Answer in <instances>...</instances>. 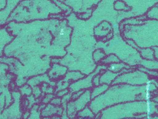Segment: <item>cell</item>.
I'll use <instances>...</instances> for the list:
<instances>
[{
  "label": "cell",
  "mask_w": 158,
  "mask_h": 119,
  "mask_svg": "<svg viewBox=\"0 0 158 119\" xmlns=\"http://www.w3.org/2000/svg\"><path fill=\"white\" fill-rule=\"evenodd\" d=\"M121 62L120 59L118 58L116 55L111 53L108 55H106V57H105L102 62L100 63L104 64L105 65H108L111 63H116V62Z\"/></svg>",
  "instance_id": "cell-15"
},
{
  "label": "cell",
  "mask_w": 158,
  "mask_h": 119,
  "mask_svg": "<svg viewBox=\"0 0 158 119\" xmlns=\"http://www.w3.org/2000/svg\"><path fill=\"white\" fill-rule=\"evenodd\" d=\"M23 0H0V28L8 23L12 12Z\"/></svg>",
  "instance_id": "cell-3"
},
{
  "label": "cell",
  "mask_w": 158,
  "mask_h": 119,
  "mask_svg": "<svg viewBox=\"0 0 158 119\" xmlns=\"http://www.w3.org/2000/svg\"><path fill=\"white\" fill-rule=\"evenodd\" d=\"M92 100L90 89H86L82 95L75 100L70 101L67 105V115L69 118H74L77 113L88 106Z\"/></svg>",
  "instance_id": "cell-2"
},
{
  "label": "cell",
  "mask_w": 158,
  "mask_h": 119,
  "mask_svg": "<svg viewBox=\"0 0 158 119\" xmlns=\"http://www.w3.org/2000/svg\"><path fill=\"white\" fill-rule=\"evenodd\" d=\"M6 27L0 28V56L3 55V51L6 45H7L14 39V36L11 35Z\"/></svg>",
  "instance_id": "cell-6"
},
{
  "label": "cell",
  "mask_w": 158,
  "mask_h": 119,
  "mask_svg": "<svg viewBox=\"0 0 158 119\" xmlns=\"http://www.w3.org/2000/svg\"><path fill=\"white\" fill-rule=\"evenodd\" d=\"M145 103H146V118L150 119L151 118V115L157 110L158 108L157 107H158V103L151 100L145 101Z\"/></svg>",
  "instance_id": "cell-9"
},
{
  "label": "cell",
  "mask_w": 158,
  "mask_h": 119,
  "mask_svg": "<svg viewBox=\"0 0 158 119\" xmlns=\"http://www.w3.org/2000/svg\"><path fill=\"white\" fill-rule=\"evenodd\" d=\"M106 55V53L103 49L98 48L93 53V58L96 63H99Z\"/></svg>",
  "instance_id": "cell-14"
},
{
  "label": "cell",
  "mask_w": 158,
  "mask_h": 119,
  "mask_svg": "<svg viewBox=\"0 0 158 119\" xmlns=\"http://www.w3.org/2000/svg\"><path fill=\"white\" fill-rule=\"evenodd\" d=\"M96 115L93 112V111L90 109L89 107V105L85 107L84 109L78 112L77 113V117L78 118H95Z\"/></svg>",
  "instance_id": "cell-13"
},
{
  "label": "cell",
  "mask_w": 158,
  "mask_h": 119,
  "mask_svg": "<svg viewBox=\"0 0 158 119\" xmlns=\"http://www.w3.org/2000/svg\"><path fill=\"white\" fill-rule=\"evenodd\" d=\"M138 69L143 72L144 73H146V74H148L149 76V77H151V78L158 79V71L157 70L148 69L142 67V66H140V67L138 68Z\"/></svg>",
  "instance_id": "cell-17"
},
{
  "label": "cell",
  "mask_w": 158,
  "mask_h": 119,
  "mask_svg": "<svg viewBox=\"0 0 158 119\" xmlns=\"http://www.w3.org/2000/svg\"><path fill=\"white\" fill-rule=\"evenodd\" d=\"M110 86V85L106 84H101L99 86H93V88L90 89L92 100L103 94L108 89Z\"/></svg>",
  "instance_id": "cell-8"
},
{
  "label": "cell",
  "mask_w": 158,
  "mask_h": 119,
  "mask_svg": "<svg viewBox=\"0 0 158 119\" xmlns=\"http://www.w3.org/2000/svg\"><path fill=\"white\" fill-rule=\"evenodd\" d=\"M156 6H158V3L156 5Z\"/></svg>",
  "instance_id": "cell-27"
},
{
  "label": "cell",
  "mask_w": 158,
  "mask_h": 119,
  "mask_svg": "<svg viewBox=\"0 0 158 119\" xmlns=\"http://www.w3.org/2000/svg\"><path fill=\"white\" fill-rule=\"evenodd\" d=\"M84 92V90H80V91L73 92L72 95V100H75L80 97L82 95Z\"/></svg>",
  "instance_id": "cell-22"
},
{
  "label": "cell",
  "mask_w": 158,
  "mask_h": 119,
  "mask_svg": "<svg viewBox=\"0 0 158 119\" xmlns=\"http://www.w3.org/2000/svg\"><path fill=\"white\" fill-rule=\"evenodd\" d=\"M140 65L144 68L158 71V61L155 59L154 60L143 59L140 62Z\"/></svg>",
  "instance_id": "cell-10"
},
{
  "label": "cell",
  "mask_w": 158,
  "mask_h": 119,
  "mask_svg": "<svg viewBox=\"0 0 158 119\" xmlns=\"http://www.w3.org/2000/svg\"><path fill=\"white\" fill-rule=\"evenodd\" d=\"M146 17L151 19L158 20V6H155L153 8H151L148 12Z\"/></svg>",
  "instance_id": "cell-18"
},
{
  "label": "cell",
  "mask_w": 158,
  "mask_h": 119,
  "mask_svg": "<svg viewBox=\"0 0 158 119\" xmlns=\"http://www.w3.org/2000/svg\"><path fill=\"white\" fill-rule=\"evenodd\" d=\"M51 103L52 104H55L56 106H59L61 104V99L59 97L58 98H53L51 101Z\"/></svg>",
  "instance_id": "cell-23"
},
{
  "label": "cell",
  "mask_w": 158,
  "mask_h": 119,
  "mask_svg": "<svg viewBox=\"0 0 158 119\" xmlns=\"http://www.w3.org/2000/svg\"><path fill=\"white\" fill-rule=\"evenodd\" d=\"M114 8L117 11H129L131 9L123 0H116L114 3Z\"/></svg>",
  "instance_id": "cell-16"
},
{
  "label": "cell",
  "mask_w": 158,
  "mask_h": 119,
  "mask_svg": "<svg viewBox=\"0 0 158 119\" xmlns=\"http://www.w3.org/2000/svg\"><path fill=\"white\" fill-rule=\"evenodd\" d=\"M69 92H70L69 88V89L67 88V89H62V90H60V91H57L56 94V96L57 97H59V98H62V97L64 96V95L68 94Z\"/></svg>",
  "instance_id": "cell-21"
},
{
  "label": "cell",
  "mask_w": 158,
  "mask_h": 119,
  "mask_svg": "<svg viewBox=\"0 0 158 119\" xmlns=\"http://www.w3.org/2000/svg\"><path fill=\"white\" fill-rule=\"evenodd\" d=\"M84 77V75L80 72H69L66 74L63 79L64 81H76Z\"/></svg>",
  "instance_id": "cell-11"
},
{
  "label": "cell",
  "mask_w": 158,
  "mask_h": 119,
  "mask_svg": "<svg viewBox=\"0 0 158 119\" xmlns=\"http://www.w3.org/2000/svg\"><path fill=\"white\" fill-rule=\"evenodd\" d=\"M156 113H157V114H158V109H157V111H156Z\"/></svg>",
  "instance_id": "cell-26"
},
{
  "label": "cell",
  "mask_w": 158,
  "mask_h": 119,
  "mask_svg": "<svg viewBox=\"0 0 158 119\" xmlns=\"http://www.w3.org/2000/svg\"><path fill=\"white\" fill-rule=\"evenodd\" d=\"M101 74H97L94 75L93 77V80H92V82H93V84L94 86H97L101 84L100 82V78H101Z\"/></svg>",
  "instance_id": "cell-20"
},
{
  "label": "cell",
  "mask_w": 158,
  "mask_h": 119,
  "mask_svg": "<svg viewBox=\"0 0 158 119\" xmlns=\"http://www.w3.org/2000/svg\"><path fill=\"white\" fill-rule=\"evenodd\" d=\"M152 100H153L154 101L156 102L157 103H158V96H155V97H153V98H152Z\"/></svg>",
  "instance_id": "cell-25"
},
{
  "label": "cell",
  "mask_w": 158,
  "mask_h": 119,
  "mask_svg": "<svg viewBox=\"0 0 158 119\" xmlns=\"http://www.w3.org/2000/svg\"><path fill=\"white\" fill-rule=\"evenodd\" d=\"M154 50V59L158 61V46H155L152 47Z\"/></svg>",
  "instance_id": "cell-24"
},
{
  "label": "cell",
  "mask_w": 158,
  "mask_h": 119,
  "mask_svg": "<svg viewBox=\"0 0 158 119\" xmlns=\"http://www.w3.org/2000/svg\"><path fill=\"white\" fill-rule=\"evenodd\" d=\"M149 78L148 74L138 69L137 72L131 70L119 75L116 78L113 84H127L131 86H142L146 84Z\"/></svg>",
  "instance_id": "cell-1"
},
{
  "label": "cell",
  "mask_w": 158,
  "mask_h": 119,
  "mask_svg": "<svg viewBox=\"0 0 158 119\" xmlns=\"http://www.w3.org/2000/svg\"><path fill=\"white\" fill-rule=\"evenodd\" d=\"M122 74L121 73H114L108 70H104L101 74L100 82L101 84H106L108 85H112L116 78Z\"/></svg>",
  "instance_id": "cell-7"
},
{
  "label": "cell",
  "mask_w": 158,
  "mask_h": 119,
  "mask_svg": "<svg viewBox=\"0 0 158 119\" xmlns=\"http://www.w3.org/2000/svg\"><path fill=\"white\" fill-rule=\"evenodd\" d=\"M139 52L143 59L154 60V50L152 48H140Z\"/></svg>",
  "instance_id": "cell-12"
},
{
  "label": "cell",
  "mask_w": 158,
  "mask_h": 119,
  "mask_svg": "<svg viewBox=\"0 0 158 119\" xmlns=\"http://www.w3.org/2000/svg\"><path fill=\"white\" fill-rule=\"evenodd\" d=\"M93 9L90 8L84 11L83 13H81V14H78V16L80 19L85 20L89 19L90 17H91L92 15H93Z\"/></svg>",
  "instance_id": "cell-19"
},
{
  "label": "cell",
  "mask_w": 158,
  "mask_h": 119,
  "mask_svg": "<svg viewBox=\"0 0 158 119\" xmlns=\"http://www.w3.org/2000/svg\"><path fill=\"white\" fill-rule=\"evenodd\" d=\"M97 74H99V73H98L95 70L94 73H93L92 74L85 77H84L81 79H78V81H76L70 83L69 86L70 92L73 93L74 92L80 91V90H85V89H89L93 88L94 86L93 84L92 80H93V76Z\"/></svg>",
  "instance_id": "cell-4"
},
{
  "label": "cell",
  "mask_w": 158,
  "mask_h": 119,
  "mask_svg": "<svg viewBox=\"0 0 158 119\" xmlns=\"http://www.w3.org/2000/svg\"><path fill=\"white\" fill-rule=\"evenodd\" d=\"M111 25L106 21L101 22L94 29V35L100 40L112 31Z\"/></svg>",
  "instance_id": "cell-5"
}]
</instances>
